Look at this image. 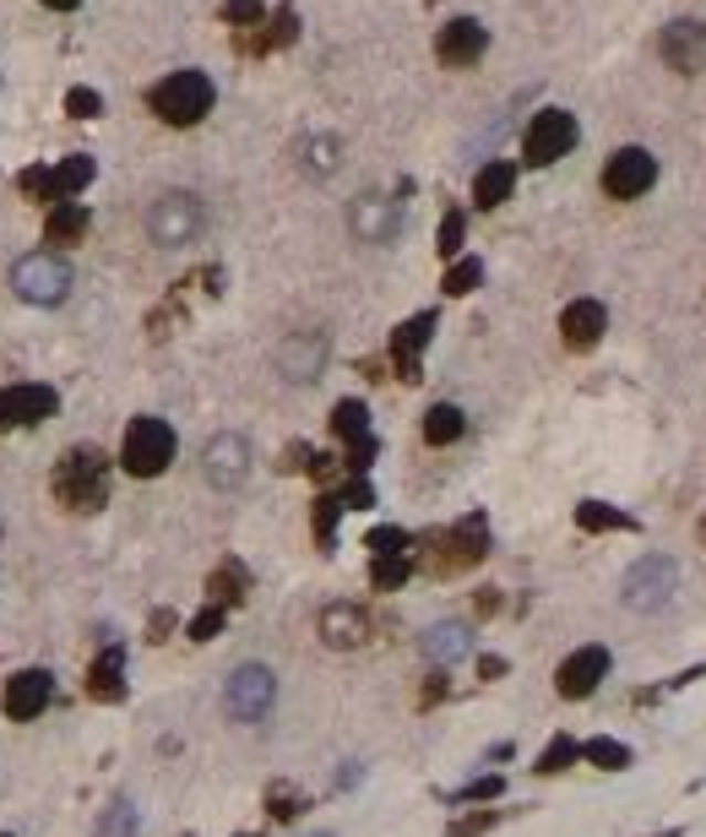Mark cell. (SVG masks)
I'll use <instances>...</instances> for the list:
<instances>
[{
	"instance_id": "cell-1",
	"label": "cell",
	"mask_w": 706,
	"mask_h": 837,
	"mask_svg": "<svg viewBox=\"0 0 706 837\" xmlns=\"http://www.w3.org/2000/svg\"><path fill=\"white\" fill-rule=\"evenodd\" d=\"M55 501L71 512H98L109 501V457L98 447H71L55 462Z\"/></svg>"
},
{
	"instance_id": "cell-6",
	"label": "cell",
	"mask_w": 706,
	"mask_h": 837,
	"mask_svg": "<svg viewBox=\"0 0 706 837\" xmlns=\"http://www.w3.org/2000/svg\"><path fill=\"white\" fill-rule=\"evenodd\" d=\"M272 702H277V674L266 663H240L223 686V708L240 723H261L272 712Z\"/></svg>"
},
{
	"instance_id": "cell-12",
	"label": "cell",
	"mask_w": 706,
	"mask_h": 837,
	"mask_svg": "<svg viewBox=\"0 0 706 837\" xmlns=\"http://www.w3.org/2000/svg\"><path fill=\"white\" fill-rule=\"evenodd\" d=\"M61 408V397H55V387H6L0 391V436L6 430H22V425H44L50 414Z\"/></svg>"
},
{
	"instance_id": "cell-14",
	"label": "cell",
	"mask_w": 706,
	"mask_h": 837,
	"mask_svg": "<svg viewBox=\"0 0 706 837\" xmlns=\"http://www.w3.org/2000/svg\"><path fill=\"white\" fill-rule=\"evenodd\" d=\"M331 430L348 441V468L354 473H365L370 468V457H376V441H370V414H365V402H337L331 408Z\"/></svg>"
},
{
	"instance_id": "cell-47",
	"label": "cell",
	"mask_w": 706,
	"mask_h": 837,
	"mask_svg": "<svg viewBox=\"0 0 706 837\" xmlns=\"http://www.w3.org/2000/svg\"><path fill=\"white\" fill-rule=\"evenodd\" d=\"M702 544H706V516H702Z\"/></svg>"
},
{
	"instance_id": "cell-34",
	"label": "cell",
	"mask_w": 706,
	"mask_h": 837,
	"mask_svg": "<svg viewBox=\"0 0 706 837\" xmlns=\"http://www.w3.org/2000/svg\"><path fill=\"white\" fill-rule=\"evenodd\" d=\"M478 278H484V266L478 261H456L446 272V294H473L478 289Z\"/></svg>"
},
{
	"instance_id": "cell-42",
	"label": "cell",
	"mask_w": 706,
	"mask_h": 837,
	"mask_svg": "<svg viewBox=\"0 0 706 837\" xmlns=\"http://www.w3.org/2000/svg\"><path fill=\"white\" fill-rule=\"evenodd\" d=\"M500 788H506L500 777H473V783H467L456 799H500Z\"/></svg>"
},
{
	"instance_id": "cell-21",
	"label": "cell",
	"mask_w": 706,
	"mask_h": 837,
	"mask_svg": "<svg viewBox=\"0 0 706 837\" xmlns=\"http://www.w3.org/2000/svg\"><path fill=\"white\" fill-rule=\"evenodd\" d=\"M603 326H609V311H603L598 300H577V305H566V316H560V332H566L571 348H592V343L603 337Z\"/></svg>"
},
{
	"instance_id": "cell-15",
	"label": "cell",
	"mask_w": 706,
	"mask_h": 837,
	"mask_svg": "<svg viewBox=\"0 0 706 837\" xmlns=\"http://www.w3.org/2000/svg\"><path fill=\"white\" fill-rule=\"evenodd\" d=\"M370 615L359 609V604H326L322 609V642L337 647V652H354V647L370 642Z\"/></svg>"
},
{
	"instance_id": "cell-45",
	"label": "cell",
	"mask_w": 706,
	"mask_h": 837,
	"mask_svg": "<svg viewBox=\"0 0 706 837\" xmlns=\"http://www.w3.org/2000/svg\"><path fill=\"white\" fill-rule=\"evenodd\" d=\"M478 674H484V680H500V674H506V663H500V658H484V663H478Z\"/></svg>"
},
{
	"instance_id": "cell-18",
	"label": "cell",
	"mask_w": 706,
	"mask_h": 837,
	"mask_svg": "<svg viewBox=\"0 0 706 837\" xmlns=\"http://www.w3.org/2000/svg\"><path fill=\"white\" fill-rule=\"evenodd\" d=\"M484 50H489V33H484L473 17L446 22V28H441V39H435V55H441L446 65H473Z\"/></svg>"
},
{
	"instance_id": "cell-20",
	"label": "cell",
	"mask_w": 706,
	"mask_h": 837,
	"mask_svg": "<svg viewBox=\"0 0 706 837\" xmlns=\"http://www.w3.org/2000/svg\"><path fill=\"white\" fill-rule=\"evenodd\" d=\"M430 332H435V316H430V311H424V316H413V322H402L397 332H391V359H397L402 381H419V348L430 343Z\"/></svg>"
},
{
	"instance_id": "cell-17",
	"label": "cell",
	"mask_w": 706,
	"mask_h": 837,
	"mask_svg": "<svg viewBox=\"0 0 706 837\" xmlns=\"http://www.w3.org/2000/svg\"><path fill=\"white\" fill-rule=\"evenodd\" d=\"M663 61L685 76L706 71V28L702 22H668L663 28Z\"/></svg>"
},
{
	"instance_id": "cell-10",
	"label": "cell",
	"mask_w": 706,
	"mask_h": 837,
	"mask_svg": "<svg viewBox=\"0 0 706 837\" xmlns=\"http://www.w3.org/2000/svg\"><path fill=\"white\" fill-rule=\"evenodd\" d=\"M201 468H207V484L212 490H240L251 479V441L245 436H218L201 451Z\"/></svg>"
},
{
	"instance_id": "cell-35",
	"label": "cell",
	"mask_w": 706,
	"mask_h": 837,
	"mask_svg": "<svg viewBox=\"0 0 706 837\" xmlns=\"http://www.w3.org/2000/svg\"><path fill=\"white\" fill-rule=\"evenodd\" d=\"M223 615H229L223 604H207V609L191 620V642H212V637L223 631Z\"/></svg>"
},
{
	"instance_id": "cell-24",
	"label": "cell",
	"mask_w": 706,
	"mask_h": 837,
	"mask_svg": "<svg viewBox=\"0 0 706 837\" xmlns=\"http://www.w3.org/2000/svg\"><path fill=\"white\" fill-rule=\"evenodd\" d=\"M44 234H50V245H76V240L87 234V207H82V201H55Z\"/></svg>"
},
{
	"instance_id": "cell-46",
	"label": "cell",
	"mask_w": 706,
	"mask_h": 837,
	"mask_svg": "<svg viewBox=\"0 0 706 837\" xmlns=\"http://www.w3.org/2000/svg\"><path fill=\"white\" fill-rule=\"evenodd\" d=\"M50 11H71V6H82V0H44Z\"/></svg>"
},
{
	"instance_id": "cell-31",
	"label": "cell",
	"mask_w": 706,
	"mask_h": 837,
	"mask_svg": "<svg viewBox=\"0 0 706 837\" xmlns=\"http://www.w3.org/2000/svg\"><path fill=\"white\" fill-rule=\"evenodd\" d=\"M299 153H305V175H316V180L337 169V142H331V136H316V142H305Z\"/></svg>"
},
{
	"instance_id": "cell-9",
	"label": "cell",
	"mask_w": 706,
	"mask_h": 837,
	"mask_svg": "<svg viewBox=\"0 0 706 837\" xmlns=\"http://www.w3.org/2000/svg\"><path fill=\"white\" fill-rule=\"evenodd\" d=\"M652 180H657V158H652L646 147H620V153L609 158V169H603V191L614 196V201L646 196Z\"/></svg>"
},
{
	"instance_id": "cell-22",
	"label": "cell",
	"mask_w": 706,
	"mask_h": 837,
	"mask_svg": "<svg viewBox=\"0 0 706 837\" xmlns=\"http://www.w3.org/2000/svg\"><path fill=\"white\" fill-rule=\"evenodd\" d=\"M354 234H359V240H370V245L391 240V234H397V201H386V196H365V201L354 207Z\"/></svg>"
},
{
	"instance_id": "cell-11",
	"label": "cell",
	"mask_w": 706,
	"mask_h": 837,
	"mask_svg": "<svg viewBox=\"0 0 706 837\" xmlns=\"http://www.w3.org/2000/svg\"><path fill=\"white\" fill-rule=\"evenodd\" d=\"M603 674H609V647H577V652L555 669V691H560L566 702H581V697H592V691L603 686Z\"/></svg>"
},
{
	"instance_id": "cell-13",
	"label": "cell",
	"mask_w": 706,
	"mask_h": 837,
	"mask_svg": "<svg viewBox=\"0 0 706 837\" xmlns=\"http://www.w3.org/2000/svg\"><path fill=\"white\" fill-rule=\"evenodd\" d=\"M50 697H55V674L50 669H22V674H11L6 680V718L11 723H28V718H39V712L50 708Z\"/></svg>"
},
{
	"instance_id": "cell-19",
	"label": "cell",
	"mask_w": 706,
	"mask_h": 837,
	"mask_svg": "<svg viewBox=\"0 0 706 837\" xmlns=\"http://www.w3.org/2000/svg\"><path fill=\"white\" fill-rule=\"evenodd\" d=\"M277 365H283V376L288 381H316L326 365V337L322 332H299V337H288L283 343V354H277Z\"/></svg>"
},
{
	"instance_id": "cell-8",
	"label": "cell",
	"mask_w": 706,
	"mask_h": 837,
	"mask_svg": "<svg viewBox=\"0 0 706 837\" xmlns=\"http://www.w3.org/2000/svg\"><path fill=\"white\" fill-rule=\"evenodd\" d=\"M577 115H566V109H544V115H533V126H527V136H521V158L533 164V169H544V164H555V158H566L571 147H577Z\"/></svg>"
},
{
	"instance_id": "cell-32",
	"label": "cell",
	"mask_w": 706,
	"mask_h": 837,
	"mask_svg": "<svg viewBox=\"0 0 706 837\" xmlns=\"http://www.w3.org/2000/svg\"><path fill=\"white\" fill-rule=\"evenodd\" d=\"M408 572H413V561L408 555H376V566H370V577H376V587H402L408 582Z\"/></svg>"
},
{
	"instance_id": "cell-5",
	"label": "cell",
	"mask_w": 706,
	"mask_h": 837,
	"mask_svg": "<svg viewBox=\"0 0 706 837\" xmlns=\"http://www.w3.org/2000/svg\"><path fill=\"white\" fill-rule=\"evenodd\" d=\"M11 283H17V294L28 305H61L71 294V261L55 257V251H33V257L17 261Z\"/></svg>"
},
{
	"instance_id": "cell-44",
	"label": "cell",
	"mask_w": 706,
	"mask_h": 837,
	"mask_svg": "<svg viewBox=\"0 0 706 837\" xmlns=\"http://www.w3.org/2000/svg\"><path fill=\"white\" fill-rule=\"evenodd\" d=\"M223 17H229V22H261V6L256 0H229Z\"/></svg>"
},
{
	"instance_id": "cell-36",
	"label": "cell",
	"mask_w": 706,
	"mask_h": 837,
	"mask_svg": "<svg viewBox=\"0 0 706 837\" xmlns=\"http://www.w3.org/2000/svg\"><path fill=\"white\" fill-rule=\"evenodd\" d=\"M98 109H104V98H98L93 87H71V93H65V115H76V121H93Z\"/></svg>"
},
{
	"instance_id": "cell-2",
	"label": "cell",
	"mask_w": 706,
	"mask_h": 837,
	"mask_svg": "<svg viewBox=\"0 0 706 837\" xmlns=\"http://www.w3.org/2000/svg\"><path fill=\"white\" fill-rule=\"evenodd\" d=\"M147 104H152V115L169 121V126H196V121L212 109V82H207L201 71H175V76H164V82L147 93Z\"/></svg>"
},
{
	"instance_id": "cell-3",
	"label": "cell",
	"mask_w": 706,
	"mask_h": 837,
	"mask_svg": "<svg viewBox=\"0 0 706 837\" xmlns=\"http://www.w3.org/2000/svg\"><path fill=\"white\" fill-rule=\"evenodd\" d=\"M120 462H126V473H136V479H158V473L175 462V430H169L164 419H152V414L130 419Z\"/></svg>"
},
{
	"instance_id": "cell-33",
	"label": "cell",
	"mask_w": 706,
	"mask_h": 837,
	"mask_svg": "<svg viewBox=\"0 0 706 837\" xmlns=\"http://www.w3.org/2000/svg\"><path fill=\"white\" fill-rule=\"evenodd\" d=\"M577 756H581V745H577V740H566V734H560V740H555V745H549V751L538 756V773H566V767H571Z\"/></svg>"
},
{
	"instance_id": "cell-26",
	"label": "cell",
	"mask_w": 706,
	"mask_h": 837,
	"mask_svg": "<svg viewBox=\"0 0 706 837\" xmlns=\"http://www.w3.org/2000/svg\"><path fill=\"white\" fill-rule=\"evenodd\" d=\"M467 647H473L467 642V626H456V620L435 626V631H424V658H435V663H456Z\"/></svg>"
},
{
	"instance_id": "cell-25",
	"label": "cell",
	"mask_w": 706,
	"mask_h": 837,
	"mask_svg": "<svg viewBox=\"0 0 706 837\" xmlns=\"http://www.w3.org/2000/svg\"><path fill=\"white\" fill-rule=\"evenodd\" d=\"M87 691H93L98 702H120V697H126V658H120V652H104V658L93 663Z\"/></svg>"
},
{
	"instance_id": "cell-43",
	"label": "cell",
	"mask_w": 706,
	"mask_h": 837,
	"mask_svg": "<svg viewBox=\"0 0 706 837\" xmlns=\"http://www.w3.org/2000/svg\"><path fill=\"white\" fill-rule=\"evenodd\" d=\"M462 251V212H451L441 223V257H456Z\"/></svg>"
},
{
	"instance_id": "cell-7",
	"label": "cell",
	"mask_w": 706,
	"mask_h": 837,
	"mask_svg": "<svg viewBox=\"0 0 706 837\" xmlns=\"http://www.w3.org/2000/svg\"><path fill=\"white\" fill-rule=\"evenodd\" d=\"M674 587H679L674 561H668V555H642V561L625 572V604H631L636 615H657V609L674 598Z\"/></svg>"
},
{
	"instance_id": "cell-4",
	"label": "cell",
	"mask_w": 706,
	"mask_h": 837,
	"mask_svg": "<svg viewBox=\"0 0 706 837\" xmlns=\"http://www.w3.org/2000/svg\"><path fill=\"white\" fill-rule=\"evenodd\" d=\"M201 223H207V212H201V201H196L191 191L158 196V201H152V212H147V234H152L164 251L191 245L196 234H201Z\"/></svg>"
},
{
	"instance_id": "cell-40",
	"label": "cell",
	"mask_w": 706,
	"mask_h": 837,
	"mask_svg": "<svg viewBox=\"0 0 706 837\" xmlns=\"http://www.w3.org/2000/svg\"><path fill=\"white\" fill-rule=\"evenodd\" d=\"M495 822H500V810H478V816H467V822H456V827H451L446 837H484V833H489V827H495Z\"/></svg>"
},
{
	"instance_id": "cell-23",
	"label": "cell",
	"mask_w": 706,
	"mask_h": 837,
	"mask_svg": "<svg viewBox=\"0 0 706 837\" xmlns=\"http://www.w3.org/2000/svg\"><path fill=\"white\" fill-rule=\"evenodd\" d=\"M516 191V164H484L478 180H473V201L478 207H500Z\"/></svg>"
},
{
	"instance_id": "cell-48",
	"label": "cell",
	"mask_w": 706,
	"mask_h": 837,
	"mask_svg": "<svg viewBox=\"0 0 706 837\" xmlns=\"http://www.w3.org/2000/svg\"><path fill=\"white\" fill-rule=\"evenodd\" d=\"M0 837H6V833H0Z\"/></svg>"
},
{
	"instance_id": "cell-16",
	"label": "cell",
	"mask_w": 706,
	"mask_h": 837,
	"mask_svg": "<svg viewBox=\"0 0 706 837\" xmlns=\"http://www.w3.org/2000/svg\"><path fill=\"white\" fill-rule=\"evenodd\" d=\"M441 544H446V555H441V561H430L435 572H462V566H478V561H484V550H489V538H484V516L456 522L451 533H441Z\"/></svg>"
},
{
	"instance_id": "cell-27",
	"label": "cell",
	"mask_w": 706,
	"mask_h": 837,
	"mask_svg": "<svg viewBox=\"0 0 706 837\" xmlns=\"http://www.w3.org/2000/svg\"><path fill=\"white\" fill-rule=\"evenodd\" d=\"M462 430H467V419H462L456 402H435V408L424 414V441H430V447H451Z\"/></svg>"
},
{
	"instance_id": "cell-30",
	"label": "cell",
	"mask_w": 706,
	"mask_h": 837,
	"mask_svg": "<svg viewBox=\"0 0 706 837\" xmlns=\"http://www.w3.org/2000/svg\"><path fill=\"white\" fill-rule=\"evenodd\" d=\"M581 756L592 762V767H603V773H620V767H631V745H620V740H587L581 745Z\"/></svg>"
},
{
	"instance_id": "cell-28",
	"label": "cell",
	"mask_w": 706,
	"mask_h": 837,
	"mask_svg": "<svg viewBox=\"0 0 706 837\" xmlns=\"http://www.w3.org/2000/svg\"><path fill=\"white\" fill-rule=\"evenodd\" d=\"M245 587H251V572H245L240 561H223V566H218V572L207 577V593H212V604H223V609H229V604H240V598H245Z\"/></svg>"
},
{
	"instance_id": "cell-41",
	"label": "cell",
	"mask_w": 706,
	"mask_h": 837,
	"mask_svg": "<svg viewBox=\"0 0 706 837\" xmlns=\"http://www.w3.org/2000/svg\"><path fill=\"white\" fill-rule=\"evenodd\" d=\"M266 805H272V816H277V822H294V816H299V794H294V788H272V799H266Z\"/></svg>"
},
{
	"instance_id": "cell-29",
	"label": "cell",
	"mask_w": 706,
	"mask_h": 837,
	"mask_svg": "<svg viewBox=\"0 0 706 837\" xmlns=\"http://www.w3.org/2000/svg\"><path fill=\"white\" fill-rule=\"evenodd\" d=\"M577 522L587 527V533H620V527H636L625 512H614V506H603V501H581L577 506Z\"/></svg>"
},
{
	"instance_id": "cell-37",
	"label": "cell",
	"mask_w": 706,
	"mask_h": 837,
	"mask_svg": "<svg viewBox=\"0 0 706 837\" xmlns=\"http://www.w3.org/2000/svg\"><path fill=\"white\" fill-rule=\"evenodd\" d=\"M130 833H136V810L120 799V805H115V810L98 822V837H130Z\"/></svg>"
},
{
	"instance_id": "cell-39",
	"label": "cell",
	"mask_w": 706,
	"mask_h": 837,
	"mask_svg": "<svg viewBox=\"0 0 706 837\" xmlns=\"http://www.w3.org/2000/svg\"><path fill=\"white\" fill-rule=\"evenodd\" d=\"M337 512H343V495H322V501H316V538H322V544H331Z\"/></svg>"
},
{
	"instance_id": "cell-38",
	"label": "cell",
	"mask_w": 706,
	"mask_h": 837,
	"mask_svg": "<svg viewBox=\"0 0 706 837\" xmlns=\"http://www.w3.org/2000/svg\"><path fill=\"white\" fill-rule=\"evenodd\" d=\"M370 555H408V533L402 527H376L370 533Z\"/></svg>"
}]
</instances>
